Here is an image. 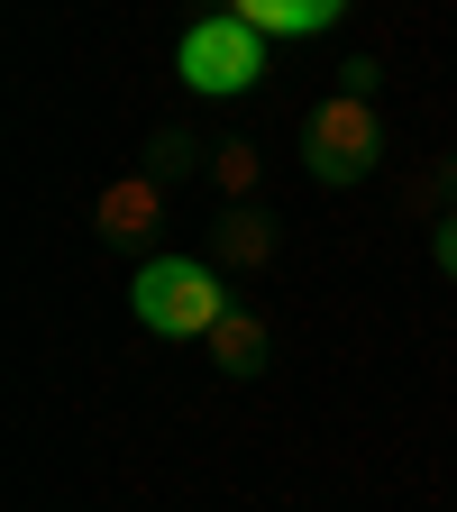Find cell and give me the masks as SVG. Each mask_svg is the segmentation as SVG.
I'll return each mask as SVG.
<instances>
[{
  "label": "cell",
  "instance_id": "obj_9",
  "mask_svg": "<svg viewBox=\"0 0 457 512\" xmlns=\"http://www.w3.org/2000/svg\"><path fill=\"white\" fill-rule=\"evenodd\" d=\"M202 183L220 192V211L229 202H256V183H266V138H211V174Z\"/></svg>",
  "mask_w": 457,
  "mask_h": 512
},
{
  "label": "cell",
  "instance_id": "obj_8",
  "mask_svg": "<svg viewBox=\"0 0 457 512\" xmlns=\"http://www.w3.org/2000/svg\"><path fill=\"white\" fill-rule=\"evenodd\" d=\"M229 10H238L256 37H320V28H339L348 0H229Z\"/></svg>",
  "mask_w": 457,
  "mask_h": 512
},
{
  "label": "cell",
  "instance_id": "obj_2",
  "mask_svg": "<svg viewBox=\"0 0 457 512\" xmlns=\"http://www.w3.org/2000/svg\"><path fill=\"white\" fill-rule=\"evenodd\" d=\"M384 110L366 101V92H320L311 110H302V174L320 183V192H348V183H366L375 165H384Z\"/></svg>",
  "mask_w": 457,
  "mask_h": 512
},
{
  "label": "cell",
  "instance_id": "obj_7",
  "mask_svg": "<svg viewBox=\"0 0 457 512\" xmlns=\"http://www.w3.org/2000/svg\"><path fill=\"white\" fill-rule=\"evenodd\" d=\"M138 174H156L165 192H174V183H192V174H211V138H202V128H183V119H165V128H147Z\"/></svg>",
  "mask_w": 457,
  "mask_h": 512
},
{
  "label": "cell",
  "instance_id": "obj_4",
  "mask_svg": "<svg viewBox=\"0 0 457 512\" xmlns=\"http://www.w3.org/2000/svg\"><path fill=\"white\" fill-rule=\"evenodd\" d=\"M156 229H165V183L156 174H110L101 192H92V238L101 247H156Z\"/></svg>",
  "mask_w": 457,
  "mask_h": 512
},
{
  "label": "cell",
  "instance_id": "obj_10",
  "mask_svg": "<svg viewBox=\"0 0 457 512\" xmlns=\"http://www.w3.org/2000/svg\"><path fill=\"white\" fill-rule=\"evenodd\" d=\"M403 211H412V220H448V211H457V156H430V165L403 183Z\"/></svg>",
  "mask_w": 457,
  "mask_h": 512
},
{
  "label": "cell",
  "instance_id": "obj_12",
  "mask_svg": "<svg viewBox=\"0 0 457 512\" xmlns=\"http://www.w3.org/2000/svg\"><path fill=\"white\" fill-rule=\"evenodd\" d=\"M375 83H384L375 55H348V64H339V92H366V101H375Z\"/></svg>",
  "mask_w": 457,
  "mask_h": 512
},
{
  "label": "cell",
  "instance_id": "obj_3",
  "mask_svg": "<svg viewBox=\"0 0 457 512\" xmlns=\"http://www.w3.org/2000/svg\"><path fill=\"white\" fill-rule=\"evenodd\" d=\"M266 46H275V37H256L238 10H211V19L183 28V46H174V83L202 92V101H238L256 74H266Z\"/></svg>",
  "mask_w": 457,
  "mask_h": 512
},
{
  "label": "cell",
  "instance_id": "obj_11",
  "mask_svg": "<svg viewBox=\"0 0 457 512\" xmlns=\"http://www.w3.org/2000/svg\"><path fill=\"white\" fill-rule=\"evenodd\" d=\"M430 266L457 284V211H448V220H430Z\"/></svg>",
  "mask_w": 457,
  "mask_h": 512
},
{
  "label": "cell",
  "instance_id": "obj_6",
  "mask_svg": "<svg viewBox=\"0 0 457 512\" xmlns=\"http://www.w3.org/2000/svg\"><path fill=\"white\" fill-rule=\"evenodd\" d=\"M202 357H211L229 384H256V375L275 366V320L256 311V302H229V320H220V330L202 339Z\"/></svg>",
  "mask_w": 457,
  "mask_h": 512
},
{
  "label": "cell",
  "instance_id": "obj_5",
  "mask_svg": "<svg viewBox=\"0 0 457 512\" xmlns=\"http://www.w3.org/2000/svg\"><path fill=\"white\" fill-rule=\"evenodd\" d=\"M202 256H211L220 275H266L275 256H284V220L256 211V202H229V211L202 229Z\"/></svg>",
  "mask_w": 457,
  "mask_h": 512
},
{
  "label": "cell",
  "instance_id": "obj_1",
  "mask_svg": "<svg viewBox=\"0 0 457 512\" xmlns=\"http://www.w3.org/2000/svg\"><path fill=\"white\" fill-rule=\"evenodd\" d=\"M229 284L211 256H147L138 275H128V311H138V330L156 339H211L220 320H229Z\"/></svg>",
  "mask_w": 457,
  "mask_h": 512
}]
</instances>
